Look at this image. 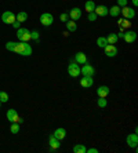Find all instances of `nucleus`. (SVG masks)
Masks as SVG:
<instances>
[{"instance_id": "1", "label": "nucleus", "mask_w": 138, "mask_h": 153, "mask_svg": "<svg viewBox=\"0 0 138 153\" xmlns=\"http://www.w3.org/2000/svg\"><path fill=\"white\" fill-rule=\"evenodd\" d=\"M6 48L8 51H13V53H17L19 55H24V57H29L32 55V47L30 44H28V42H7L6 43Z\"/></svg>"}, {"instance_id": "2", "label": "nucleus", "mask_w": 138, "mask_h": 153, "mask_svg": "<svg viewBox=\"0 0 138 153\" xmlns=\"http://www.w3.org/2000/svg\"><path fill=\"white\" fill-rule=\"evenodd\" d=\"M17 37L19 42H29L30 40V30L26 28H18L17 29Z\"/></svg>"}, {"instance_id": "3", "label": "nucleus", "mask_w": 138, "mask_h": 153, "mask_svg": "<svg viewBox=\"0 0 138 153\" xmlns=\"http://www.w3.org/2000/svg\"><path fill=\"white\" fill-rule=\"evenodd\" d=\"M6 116H7L8 121H11V123H18V124L22 123V119L19 117V114L17 113L15 109H8L7 113H6Z\"/></svg>"}, {"instance_id": "4", "label": "nucleus", "mask_w": 138, "mask_h": 153, "mask_svg": "<svg viewBox=\"0 0 138 153\" xmlns=\"http://www.w3.org/2000/svg\"><path fill=\"white\" fill-rule=\"evenodd\" d=\"M1 21L4 24H7V25H13L17 19H15V14L13 11H4L3 14H1Z\"/></svg>"}, {"instance_id": "5", "label": "nucleus", "mask_w": 138, "mask_h": 153, "mask_svg": "<svg viewBox=\"0 0 138 153\" xmlns=\"http://www.w3.org/2000/svg\"><path fill=\"white\" fill-rule=\"evenodd\" d=\"M40 22H42L43 26H50V25H53V22H54V17H53V14H50V13H43V14L40 15Z\"/></svg>"}, {"instance_id": "6", "label": "nucleus", "mask_w": 138, "mask_h": 153, "mask_svg": "<svg viewBox=\"0 0 138 153\" xmlns=\"http://www.w3.org/2000/svg\"><path fill=\"white\" fill-rule=\"evenodd\" d=\"M68 73L70 77H77L80 75V66L76 62H70L68 66Z\"/></svg>"}, {"instance_id": "7", "label": "nucleus", "mask_w": 138, "mask_h": 153, "mask_svg": "<svg viewBox=\"0 0 138 153\" xmlns=\"http://www.w3.org/2000/svg\"><path fill=\"white\" fill-rule=\"evenodd\" d=\"M94 73H95V71H94V68L91 66L90 64H86L80 68V75H83V76H90V77H93L94 76Z\"/></svg>"}, {"instance_id": "8", "label": "nucleus", "mask_w": 138, "mask_h": 153, "mask_svg": "<svg viewBox=\"0 0 138 153\" xmlns=\"http://www.w3.org/2000/svg\"><path fill=\"white\" fill-rule=\"evenodd\" d=\"M104 51H105V55L109 58H113V57H116L117 55V47L115 46V44H108V46L104 48Z\"/></svg>"}, {"instance_id": "9", "label": "nucleus", "mask_w": 138, "mask_h": 153, "mask_svg": "<svg viewBox=\"0 0 138 153\" xmlns=\"http://www.w3.org/2000/svg\"><path fill=\"white\" fill-rule=\"evenodd\" d=\"M126 142H127V145L130 146V148H134V149H137V145H138V135H137V132L127 135V138H126Z\"/></svg>"}, {"instance_id": "10", "label": "nucleus", "mask_w": 138, "mask_h": 153, "mask_svg": "<svg viewBox=\"0 0 138 153\" xmlns=\"http://www.w3.org/2000/svg\"><path fill=\"white\" fill-rule=\"evenodd\" d=\"M120 14H123V17L126 18V19H131V18L135 17V11L133 10V8H128L127 6H126V7L120 8Z\"/></svg>"}, {"instance_id": "11", "label": "nucleus", "mask_w": 138, "mask_h": 153, "mask_svg": "<svg viewBox=\"0 0 138 153\" xmlns=\"http://www.w3.org/2000/svg\"><path fill=\"white\" fill-rule=\"evenodd\" d=\"M123 39L126 40V43H134L135 39H137V33L134 32V30H126V32L123 33Z\"/></svg>"}, {"instance_id": "12", "label": "nucleus", "mask_w": 138, "mask_h": 153, "mask_svg": "<svg viewBox=\"0 0 138 153\" xmlns=\"http://www.w3.org/2000/svg\"><path fill=\"white\" fill-rule=\"evenodd\" d=\"M48 145H50L51 150H57V149H59V146H61V141L51 134L50 138H48Z\"/></svg>"}, {"instance_id": "13", "label": "nucleus", "mask_w": 138, "mask_h": 153, "mask_svg": "<svg viewBox=\"0 0 138 153\" xmlns=\"http://www.w3.org/2000/svg\"><path fill=\"white\" fill-rule=\"evenodd\" d=\"M73 61H75L76 64H79V65H84L86 62H87V57H86V54H84V53L79 51V53L75 54V58H73Z\"/></svg>"}, {"instance_id": "14", "label": "nucleus", "mask_w": 138, "mask_h": 153, "mask_svg": "<svg viewBox=\"0 0 138 153\" xmlns=\"http://www.w3.org/2000/svg\"><path fill=\"white\" fill-rule=\"evenodd\" d=\"M68 15L70 17L72 21H77V19H80V17H82V10H80L79 7H73L72 10L69 11Z\"/></svg>"}, {"instance_id": "15", "label": "nucleus", "mask_w": 138, "mask_h": 153, "mask_svg": "<svg viewBox=\"0 0 138 153\" xmlns=\"http://www.w3.org/2000/svg\"><path fill=\"white\" fill-rule=\"evenodd\" d=\"M111 93V90H109L108 85H99L98 88H97V95L101 97V98H106Z\"/></svg>"}, {"instance_id": "16", "label": "nucleus", "mask_w": 138, "mask_h": 153, "mask_svg": "<svg viewBox=\"0 0 138 153\" xmlns=\"http://www.w3.org/2000/svg\"><path fill=\"white\" fill-rule=\"evenodd\" d=\"M93 84H94V80H93V77H90V76H83L82 80H80V85H82L83 88H88V87H91Z\"/></svg>"}, {"instance_id": "17", "label": "nucleus", "mask_w": 138, "mask_h": 153, "mask_svg": "<svg viewBox=\"0 0 138 153\" xmlns=\"http://www.w3.org/2000/svg\"><path fill=\"white\" fill-rule=\"evenodd\" d=\"M108 11V7H105V6H95L94 8V13L97 14V17H106Z\"/></svg>"}, {"instance_id": "18", "label": "nucleus", "mask_w": 138, "mask_h": 153, "mask_svg": "<svg viewBox=\"0 0 138 153\" xmlns=\"http://www.w3.org/2000/svg\"><path fill=\"white\" fill-rule=\"evenodd\" d=\"M53 135H54L55 138H58L59 141H62V139L66 137V130L65 128H57V130L53 132Z\"/></svg>"}, {"instance_id": "19", "label": "nucleus", "mask_w": 138, "mask_h": 153, "mask_svg": "<svg viewBox=\"0 0 138 153\" xmlns=\"http://www.w3.org/2000/svg\"><path fill=\"white\" fill-rule=\"evenodd\" d=\"M117 25L123 29H130L131 22H130V19H126V18H124V19H119V21H117Z\"/></svg>"}, {"instance_id": "20", "label": "nucleus", "mask_w": 138, "mask_h": 153, "mask_svg": "<svg viewBox=\"0 0 138 153\" xmlns=\"http://www.w3.org/2000/svg\"><path fill=\"white\" fill-rule=\"evenodd\" d=\"M117 40H119V37H117V33H109L108 37H106V42H108V44H116Z\"/></svg>"}, {"instance_id": "21", "label": "nucleus", "mask_w": 138, "mask_h": 153, "mask_svg": "<svg viewBox=\"0 0 138 153\" xmlns=\"http://www.w3.org/2000/svg\"><path fill=\"white\" fill-rule=\"evenodd\" d=\"M65 25H66V29H68V32H75V30L77 29L76 22L72 21V19H70V21H66Z\"/></svg>"}, {"instance_id": "22", "label": "nucleus", "mask_w": 138, "mask_h": 153, "mask_svg": "<svg viewBox=\"0 0 138 153\" xmlns=\"http://www.w3.org/2000/svg\"><path fill=\"white\" fill-rule=\"evenodd\" d=\"M73 152L75 153H86L87 152V148H86L83 143H77V145L73 146Z\"/></svg>"}, {"instance_id": "23", "label": "nucleus", "mask_w": 138, "mask_h": 153, "mask_svg": "<svg viewBox=\"0 0 138 153\" xmlns=\"http://www.w3.org/2000/svg\"><path fill=\"white\" fill-rule=\"evenodd\" d=\"M84 8H86V11L87 13H93L95 8V3L93 1V0H87L86 3H84Z\"/></svg>"}, {"instance_id": "24", "label": "nucleus", "mask_w": 138, "mask_h": 153, "mask_svg": "<svg viewBox=\"0 0 138 153\" xmlns=\"http://www.w3.org/2000/svg\"><path fill=\"white\" fill-rule=\"evenodd\" d=\"M108 14L111 15V17H119L120 7H119V6H113V7H111V8H109V11H108Z\"/></svg>"}, {"instance_id": "25", "label": "nucleus", "mask_w": 138, "mask_h": 153, "mask_svg": "<svg viewBox=\"0 0 138 153\" xmlns=\"http://www.w3.org/2000/svg\"><path fill=\"white\" fill-rule=\"evenodd\" d=\"M15 19H17L18 22H21V24H22V22H25L26 19H28V14H26L25 11H19L18 14L15 15Z\"/></svg>"}, {"instance_id": "26", "label": "nucleus", "mask_w": 138, "mask_h": 153, "mask_svg": "<svg viewBox=\"0 0 138 153\" xmlns=\"http://www.w3.org/2000/svg\"><path fill=\"white\" fill-rule=\"evenodd\" d=\"M97 46L101 47V48H105L108 46V42H106V37H98L97 39Z\"/></svg>"}, {"instance_id": "27", "label": "nucleus", "mask_w": 138, "mask_h": 153, "mask_svg": "<svg viewBox=\"0 0 138 153\" xmlns=\"http://www.w3.org/2000/svg\"><path fill=\"white\" fill-rule=\"evenodd\" d=\"M10 131H11V134H18L19 132V124L18 123H13L11 127H10Z\"/></svg>"}, {"instance_id": "28", "label": "nucleus", "mask_w": 138, "mask_h": 153, "mask_svg": "<svg viewBox=\"0 0 138 153\" xmlns=\"http://www.w3.org/2000/svg\"><path fill=\"white\" fill-rule=\"evenodd\" d=\"M97 105H98L99 108H105L106 105H108V101H106L105 98H101V97H98V100H97Z\"/></svg>"}, {"instance_id": "29", "label": "nucleus", "mask_w": 138, "mask_h": 153, "mask_svg": "<svg viewBox=\"0 0 138 153\" xmlns=\"http://www.w3.org/2000/svg\"><path fill=\"white\" fill-rule=\"evenodd\" d=\"M8 101V94L6 91H0V102L4 103Z\"/></svg>"}, {"instance_id": "30", "label": "nucleus", "mask_w": 138, "mask_h": 153, "mask_svg": "<svg viewBox=\"0 0 138 153\" xmlns=\"http://www.w3.org/2000/svg\"><path fill=\"white\" fill-rule=\"evenodd\" d=\"M30 40L39 42V32H37V30H32V32H30Z\"/></svg>"}, {"instance_id": "31", "label": "nucleus", "mask_w": 138, "mask_h": 153, "mask_svg": "<svg viewBox=\"0 0 138 153\" xmlns=\"http://www.w3.org/2000/svg\"><path fill=\"white\" fill-rule=\"evenodd\" d=\"M116 1H117L116 6H119V7L122 8V7H126V6H127V1H128V0H116Z\"/></svg>"}, {"instance_id": "32", "label": "nucleus", "mask_w": 138, "mask_h": 153, "mask_svg": "<svg viewBox=\"0 0 138 153\" xmlns=\"http://www.w3.org/2000/svg\"><path fill=\"white\" fill-rule=\"evenodd\" d=\"M95 19H97V14H95L94 11H93V13H88V21H90V22H94Z\"/></svg>"}, {"instance_id": "33", "label": "nucleus", "mask_w": 138, "mask_h": 153, "mask_svg": "<svg viewBox=\"0 0 138 153\" xmlns=\"http://www.w3.org/2000/svg\"><path fill=\"white\" fill-rule=\"evenodd\" d=\"M68 18H69V15H68V14H65V13L59 15V19H61L62 22H66V21H68Z\"/></svg>"}, {"instance_id": "34", "label": "nucleus", "mask_w": 138, "mask_h": 153, "mask_svg": "<svg viewBox=\"0 0 138 153\" xmlns=\"http://www.w3.org/2000/svg\"><path fill=\"white\" fill-rule=\"evenodd\" d=\"M86 153H98V149H95V148H91V149H87Z\"/></svg>"}, {"instance_id": "35", "label": "nucleus", "mask_w": 138, "mask_h": 153, "mask_svg": "<svg viewBox=\"0 0 138 153\" xmlns=\"http://www.w3.org/2000/svg\"><path fill=\"white\" fill-rule=\"evenodd\" d=\"M13 26H14L15 29H18V28H21V22H18V21H15L14 24H13Z\"/></svg>"}, {"instance_id": "36", "label": "nucleus", "mask_w": 138, "mask_h": 153, "mask_svg": "<svg viewBox=\"0 0 138 153\" xmlns=\"http://www.w3.org/2000/svg\"><path fill=\"white\" fill-rule=\"evenodd\" d=\"M131 3L134 4V6H138V0H131Z\"/></svg>"}, {"instance_id": "37", "label": "nucleus", "mask_w": 138, "mask_h": 153, "mask_svg": "<svg viewBox=\"0 0 138 153\" xmlns=\"http://www.w3.org/2000/svg\"><path fill=\"white\" fill-rule=\"evenodd\" d=\"M0 106H1V102H0Z\"/></svg>"}]
</instances>
